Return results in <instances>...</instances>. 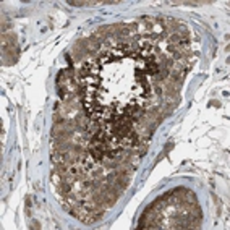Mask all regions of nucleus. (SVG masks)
<instances>
[{
  "label": "nucleus",
  "instance_id": "3",
  "mask_svg": "<svg viewBox=\"0 0 230 230\" xmlns=\"http://www.w3.org/2000/svg\"><path fill=\"white\" fill-rule=\"evenodd\" d=\"M71 7H89V5H94L96 2H68Z\"/></svg>",
  "mask_w": 230,
  "mask_h": 230
},
{
  "label": "nucleus",
  "instance_id": "1",
  "mask_svg": "<svg viewBox=\"0 0 230 230\" xmlns=\"http://www.w3.org/2000/svg\"><path fill=\"white\" fill-rule=\"evenodd\" d=\"M162 102H165V104H169L170 107H173V109H177L178 104L181 102V97L180 94H169V93H162Z\"/></svg>",
  "mask_w": 230,
  "mask_h": 230
},
{
  "label": "nucleus",
  "instance_id": "4",
  "mask_svg": "<svg viewBox=\"0 0 230 230\" xmlns=\"http://www.w3.org/2000/svg\"><path fill=\"white\" fill-rule=\"evenodd\" d=\"M50 178H52V183H54L55 186H57L58 183H62V177H60V175H58V173H57V172H55V170H54V172H52V175H50Z\"/></svg>",
  "mask_w": 230,
  "mask_h": 230
},
{
  "label": "nucleus",
  "instance_id": "2",
  "mask_svg": "<svg viewBox=\"0 0 230 230\" xmlns=\"http://www.w3.org/2000/svg\"><path fill=\"white\" fill-rule=\"evenodd\" d=\"M11 25H10V21H8V18L5 16V15H2V33L5 34V31L8 29Z\"/></svg>",
  "mask_w": 230,
  "mask_h": 230
},
{
  "label": "nucleus",
  "instance_id": "5",
  "mask_svg": "<svg viewBox=\"0 0 230 230\" xmlns=\"http://www.w3.org/2000/svg\"><path fill=\"white\" fill-rule=\"evenodd\" d=\"M31 229H41V224H39V222H34V224H31Z\"/></svg>",
  "mask_w": 230,
  "mask_h": 230
}]
</instances>
